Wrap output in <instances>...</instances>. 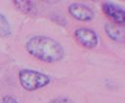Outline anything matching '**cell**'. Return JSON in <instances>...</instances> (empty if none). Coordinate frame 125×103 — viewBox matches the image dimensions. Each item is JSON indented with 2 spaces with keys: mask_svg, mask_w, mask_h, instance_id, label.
Segmentation results:
<instances>
[{
  "mask_svg": "<svg viewBox=\"0 0 125 103\" xmlns=\"http://www.w3.org/2000/svg\"><path fill=\"white\" fill-rule=\"evenodd\" d=\"M68 13L77 20L89 21L94 17L93 11L86 5L80 3L70 4L68 7Z\"/></svg>",
  "mask_w": 125,
  "mask_h": 103,
  "instance_id": "4",
  "label": "cell"
},
{
  "mask_svg": "<svg viewBox=\"0 0 125 103\" xmlns=\"http://www.w3.org/2000/svg\"><path fill=\"white\" fill-rule=\"evenodd\" d=\"M50 103H73V102L67 97H58L53 99Z\"/></svg>",
  "mask_w": 125,
  "mask_h": 103,
  "instance_id": "9",
  "label": "cell"
},
{
  "mask_svg": "<svg viewBox=\"0 0 125 103\" xmlns=\"http://www.w3.org/2000/svg\"><path fill=\"white\" fill-rule=\"evenodd\" d=\"M3 103H18V101L13 96H5L3 98Z\"/></svg>",
  "mask_w": 125,
  "mask_h": 103,
  "instance_id": "10",
  "label": "cell"
},
{
  "mask_svg": "<svg viewBox=\"0 0 125 103\" xmlns=\"http://www.w3.org/2000/svg\"><path fill=\"white\" fill-rule=\"evenodd\" d=\"M21 86L27 91H34L50 84V77L35 70L22 69L19 73Z\"/></svg>",
  "mask_w": 125,
  "mask_h": 103,
  "instance_id": "2",
  "label": "cell"
},
{
  "mask_svg": "<svg viewBox=\"0 0 125 103\" xmlns=\"http://www.w3.org/2000/svg\"><path fill=\"white\" fill-rule=\"evenodd\" d=\"M25 49L31 56L47 63L58 62L64 56L62 46L55 39L43 35L31 37L26 42Z\"/></svg>",
  "mask_w": 125,
  "mask_h": 103,
  "instance_id": "1",
  "label": "cell"
},
{
  "mask_svg": "<svg viewBox=\"0 0 125 103\" xmlns=\"http://www.w3.org/2000/svg\"><path fill=\"white\" fill-rule=\"evenodd\" d=\"M103 11L117 24L123 26V24L125 23V11L120 6L110 2H105L103 4Z\"/></svg>",
  "mask_w": 125,
  "mask_h": 103,
  "instance_id": "5",
  "label": "cell"
},
{
  "mask_svg": "<svg viewBox=\"0 0 125 103\" xmlns=\"http://www.w3.org/2000/svg\"><path fill=\"white\" fill-rule=\"evenodd\" d=\"M105 33L109 38L117 42L124 41V29L123 26H117L112 23H106L104 25Z\"/></svg>",
  "mask_w": 125,
  "mask_h": 103,
  "instance_id": "6",
  "label": "cell"
},
{
  "mask_svg": "<svg viewBox=\"0 0 125 103\" xmlns=\"http://www.w3.org/2000/svg\"><path fill=\"white\" fill-rule=\"evenodd\" d=\"M74 37L80 45L88 49H93L97 47L99 43V39H98L96 32L86 27L77 28L74 31Z\"/></svg>",
  "mask_w": 125,
  "mask_h": 103,
  "instance_id": "3",
  "label": "cell"
},
{
  "mask_svg": "<svg viewBox=\"0 0 125 103\" xmlns=\"http://www.w3.org/2000/svg\"><path fill=\"white\" fill-rule=\"evenodd\" d=\"M11 35V26L7 18L0 14V37H8Z\"/></svg>",
  "mask_w": 125,
  "mask_h": 103,
  "instance_id": "8",
  "label": "cell"
},
{
  "mask_svg": "<svg viewBox=\"0 0 125 103\" xmlns=\"http://www.w3.org/2000/svg\"><path fill=\"white\" fill-rule=\"evenodd\" d=\"M13 3L15 4V7H17L21 12H22L24 14L36 13L35 5L31 1H19V0H17V1H14Z\"/></svg>",
  "mask_w": 125,
  "mask_h": 103,
  "instance_id": "7",
  "label": "cell"
}]
</instances>
